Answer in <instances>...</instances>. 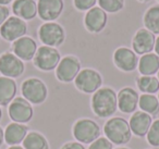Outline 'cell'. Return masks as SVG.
Listing matches in <instances>:
<instances>
[{
  "label": "cell",
  "instance_id": "obj_41",
  "mask_svg": "<svg viewBox=\"0 0 159 149\" xmlns=\"http://www.w3.org/2000/svg\"><path fill=\"white\" fill-rule=\"evenodd\" d=\"M158 100H159V94H158Z\"/></svg>",
  "mask_w": 159,
  "mask_h": 149
},
{
  "label": "cell",
  "instance_id": "obj_35",
  "mask_svg": "<svg viewBox=\"0 0 159 149\" xmlns=\"http://www.w3.org/2000/svg\"><path fill=\"white\" fill-rule=\"evenodd\" d=\"M13 0H0V6H6L9 5L10 2H12Z\"/></svg>",
  "mask_w": 159,
  "mask_h": 149
},
{
  "label": "cell",
  "instance_id": "obj_19",
  "mask_svg": "<svg viewBox=\"0 0 159 149\" xmlns=\"http://www.w3.org/2000/svg\"><path fill=\"white\" fill-rule=\"evenodd\" d=\"M12 12L22 20H33L37 16V3L35 0H14Z\"/></svg>",
  "mask_w": 159,
  "mask_h": 149
},
{
  "label": "cell",
  "instance_id": "obj_18",
  "mask_svg": "<svg viewBox=\"0 0 159 149\" xmlns=\"http://www.w3.org/2000/svg\"><path fill=\"white\" fill-rule=\"evenodd\" d=\"M152 116L144 111H137L130 119V129L134 135L139 137L147 135L149 127L152 125Z\"/></svg>",
  "mask_w": 159,
  "mask_h": 149
},
{
  "label": "cell",
  "instance_id": "obj_37",
  "mask_svg": "<svg viewBox=\"0 0 159 149\" xmlns=\"http://www.w3.org/2000/svg\"><path fill=\"white\" fill-rule=\"evenodd\" d=\"M139 2H148V1H150V0H139Z\"/></svg>",
  "mask_w": 159,
  "mask_h": 149
},
{
  "label": "cell",
  "instance_id": "obj_3",
  "mask_svg": "<svg viewBox=\"0 0 159 149\" xmlns=\"http://www.w3.org/2000/svg\"><path fill=\"white\" fill-rule=\"evenodd\" d=\"M21 92L22 95L30 103L34 105H40L47 98L48 90L47 86L42 79H36V77H31L23 82L21 86Z\"/></svg>",
  "mask_w": 159,
  "mask_h": 149
},
{
  "label": "cell",
  "instance_id": "obj_16",
  "mask_svg": "<svg viewBox=\"0 0 159 149\" xmlns=\"http://www.w3.org/2000/svg\"><path fill=\"white\" fill-rule=\"evenodd\" d=\"M37 49L36 42L30 36H23L13 42V45H12L13 53L22 61H30L34 59Z\"/></svg>",
  "mask_w": 159,
  "mask_h": 149
},
{
  "label": "cell",
  "instance_id": "obj_21",
  "mask_svg": "<svg viewBox=\"0 0 159 149\" xmlns=\"http://www.w3.org/2000/svg\"><path fill=\"white\" fill-rule=\"evenodd\" d=\"M16 83L13 79L0 76V106L10 105L16 97Z\"/></svg>",
  "mask_w": 159,
  "mask_h": 149
},
{
  "label": "cell",
  "instance_id": "obj_25",
  "mask_svg": "<svg viewBox=\"0 0 159 149\" xmlns=\"http://www.w3.org/2000/svg\"><path fill=\"white\" fill-rule=\"evenodd\" d=\"M139 106L142 111L149 115H156L159 112V100L152 94H143L139 99Z\"/></svg>",
  "mask_w": 159,
  "mask_h": 149
},
{
  "label": "cell",
  "instance_id": "obj_29",
  "mask_svg": "<svg viewBox=\"0 0 159 149\" xmlns=\"http://www.w3.org/2000/svg\"><path fill=\"white\" fill-rule=\"evenodd\" d=\"M97 0H73L74 7L79 11H89L95 7Z\"/></svg>",
  "mask_w": 159,
  "mask_h": 149
},
{
  "label": "cell",
  "instance_id": "obj_32",
  "mask_svg": "<svg viewBox=\"0 0 159 149\" xmlns=\"http://www.w3.org/2000/svg\"><path fill=\"white\" fill-rule=\"evenodd\" d=\"M61 149H85L81 142H66Z\"/></svg>",
  "mask_w": 159,
  "mask_h": 149
},
{
  "label": "cell",
  "instance_id": "obj_28",
  "mask_svg": "<svg viewBox=\"0 0 159 149\" xmlns=\"http://www.w3.org/2000/svg\"><path fill=\"white\" fill-rule=\"evenodd\" d=\"M146 136H147V142L152 146L159 147V120H156L152 123Z\"/></svg>",
  "mask_w": 159,
  "mask_h": 149
},
{
  "label": "cell",
  "instance_id": "obj_34",
  "mask_svg": "<svg viewBox=\"0 0 159 149\" xmlns=\"http://www.w3.org/2000/svg\"><path fill=\"white\" fill-rule=\"evenodd\" d=\"M3 140H5V132H3V129L0 126V146L3 142Z\"/></svg>",
  "mask_w": 159,
  "mask_h": 149
},
{
  "label": "cell",
  "instance_id": "obj_2",
  "mask_svg": "<svg viewBox=\"0 0 159 149\" xmlns=\"http://www.w3.org/2000/svg\"><path fill=\"white\" fill-rule=\"evenodd\" d=\"M104 132L106 138L115 145H124L130 142L132 132L128 121L119 116H116L107 121Z\"/></svg>",
  "mask_w": 159,
  "mask_h": 149
},
{
  "label": "cell",
  "instance_id": "obj_38",
  "mask_svg": "<svg viewBox=\"0 0 159 149\" xmlns=\"http://www.w3.org/2000/svg\"><path fill=\"white\" fill-rule=\"evenodd\" d=\"M1 116H2V111H1V108H0V120H1Z\"/></svg>",
  "mask_w": 159,
  "mask_h": 149
},
{
  "label": "cell",
  "instance_id": "obj_33",
  "mask_svg": "<svg viewBox=\"0 0 159 149\" xmlns=\"http://www.w3.org/2000/svg\"><path fill=\"white\" fill-rule=\"evenodd\" d=\"M155 52L157 56H159V36L156 38V43H155V48H154Z\"/></svg>",
  "mask_w": 159,
  "mask_h": 149
},
{
  "label": "cell",
  "instance_id": "obj_10",
  "mask_svg": "<svg viewBox=\"0 0 159 149\" xmlns=\"http://www.w3.org/2000/svg\"><path fill=\"white\" fill-rule=\"evenodd\" d=\"M24 63L12 52H5L0 56V73L6 77L16 79L24 73Z\"/></svg>",
  "mask_w": 159,
  "mask_h": 149
},
{
  "label": "cell",
  "instance_id": "obj_22",
  "mask_svg": "<svg viewBox=\"0 0 159 149\" xmlns=\"http://www.w3.org/2000/svg\"><path fill=\"white\" fill-rule=\"evenodd\" d=\"M139 71L142 75L152 76L159 71V56L156 53H146L139 60Z\"/></svg>",
  "mask_w": 159,
  "mask_h": 149
},
{
  "label": "cell",
  "instance_id": "obj_26",
  "mask_svg": "<svg viewBox=\"0 0 159 149\" xmlns=\"http://www.w3.org/2000/svg\"><path fill=\"white\" fill-rule=\"evenodd\" d=\"M136 85L139 89L144 94H155L159 90V81L155 76L142 75L136 79Z\"/></svg>",
  "mask_w": 159,
  "mask_h": 149
},
{
  "label": "cell",
  "instance_id": "obj_9",
  "mask_svg": "<svg viewBox=\"0 0 159 149\" xmlns=\"http://www.w3.org/2000/svg\"><path fill=\"white\" fill-rule=\"evenodd\" d=\"M27 33V24L24 20L18 16H9L7 21L0 26V35L7 42H16L25 36Z\"/></svg>",
  "mask_w": 159,
  "mask_h": 149
},
{
  "label": "cell",
  "instance_id": "obj_4",
  "mask_svg": "<svg viewBox=\"0 0 159 149\" xmlns=\"http://www.w3.org/2000/svg\"><path fill=\"white\" fill-rule=\"evenodd\" d=\"M73 136L80 142L92 144L100 136V129L96 122L89 119H81L73 126Z\"/></svg>",
  "mask_w": 159,
  "mask_h": 149
},
{
  "label": "cell",
  "instance_id": "obj_23",
  "mask_svg": "<svg viewBox=\"0 0 159 149\" xmlns=\"http://www.w3.org/2000/svg\"><path fill=\"white\" fill-rule=\"evenodd\" d=\"M143 22L146 29L152 34H159V5L152 6L146 10Z\"/></svg>",
  "mask_w": 159,
  "mask_h": 149
},
{
  "label": "cell",
  "instance_id": "obj_36",
  "mask_svg": "<svg viewBox=\"0 0 159 149\" xmlns=\"http://www.w3.org/2000/svg\"><path fill=\"white\" fill-rule=\"evenodd\" d=\"M9 149H24V148H23V147H21V146H18V145H16V146H11V147H10Z\"/></svg>",
  "mask_w": 159,
  "mask_h": 149
},
{
  "label": "cell",
  "instance_id": "obj_27",
  "mask_svg": "<svg viewBox=\"0 0 159 149\" xmlns=\"http://www.w3.org/2000/svg\"><path fill=\"white\" fill-rule=\"evenodd\" d=\"M97 1L99 8L109 13L121 11L124 7V0H97Z\"/></svg>",
  "mask_w": 159,
  "mask_h": 149
},
{
  "label": "cell",
  "instance_id": "obj_13",
  "mask_svg": "<svg viewBox=\"0 0 159 149\" xmlns=\"http://www.w3.org/2000/svg\"><path fill=\"white\" fill-rule=\"evenodd\" d=\"M156 36L146 29H139L132 40V48L136 55L150 53L155 48Z\"/></svg>",
  "mask_w": 159,
  "mask_h": 149
},
{
  "label": "cell",
  "instance_id": "obj_30",
  "mask_svg": "<svg viewBox=\"0 0 159 149\" xmlns=\"http://www.w3.org/2000/svg\"><path fill=\"white\" fill-rule=\"evenodd\" d=\"M89 149H112V142L106 137H99L92 142Z\"/></svg>",
  "mask_w": 159,
  "mask_h": 149
},
{
  "label": "cell",
  "instance_id": "obj_6",
  "mask_svg": "<svg viewBox=\"0 0 159 149\" xmlns=\"http://www.w3.org/2000/svg\"><path fill=\"white\" fill-rule=\"evenodd\" d=\"M34 65L42 71H52L61 60L60 52L53 47L40 46L34 57Z\"/></svg>",
  "mask_w": 159,
  "mask_h": 149
},
{
  "label": "cell",
  "instance_id": "obj_31",
  "mask_svg": "<svg viewBox=\"0 0 159 149\" xmlns=\"http://www.w3.org/2000/svg\"><path fill=\"white\" fill-rule=\"evenodd\" d=\"M10 10L6 6H0V26L9 19Z\"/></svg>",
  "mask_w": 159,
  "mask_h": 149
},
{
  "label": "cell",
  "instance_id": "obj_5",
  "mask_svg": "<svg viewBox=\"0 0 159 149\" xmlns=\"http://www.w3.org/2000/svg\"><path fill=\"white\" fill-rule=\"evenodd\" d=\"M38 37L45 46L56 48L63 44L66 39V33L60 24L55 22H47L40 25L38 29Z\"/></svg>",
  "mask_w": 159,
  "mask_h": 149
},
{
  "label": "cell",
  "instance_id": "obj_7",
  "mask_svg": "<svg viewBox=\"0 0 159 149\" xmlns=\"http://www.w3.org/2000/svg\"><path fill=\"white\" fill-rule=\"evenodd\" d=\"M75 86L79 90L85 94L97 92L102 84V75L93 69L81 70L74 79Z\"/></svg>",
  "mask_w": 159,
  "mask_h": 149
},
{
  "label": "cell",
  "instance_id": "obj_39",
  "mask_svg": "<svg viewBox=\"0 0 159 149\" xmlns=\"http://www.w3.org/2000/svg\"><path fill=\"white\" fill-rule=\"evenodd\" d=\"M116 149H128V148H116Z\"/></svg>",
  "mask_w": 159,
  "mask_h": 149
},
{
  "label": "cell",
  "instance_id": "obj_20",
  "mask_svg": "<svg viewBox=\"0 0 159 149\" xmlns=\"http://www.w3.org/2000/svg\"><path fill=\"white\" fill-rule=\"evenodd\" d=\"M27 135V126L21 123H11L5 131V142L10 146H16L23 142Z\"/></svg>",
  "mask_w": 159,
  "mask_h": 149
},
{
  "label": "cell",
  "instance_id": "obj_15",
  "mask_svg": "<svg viewBox=\"0 0 159 149\" xmlns=\"http://www.w3.org/2000/svg\"><path fill=\"white\" fill-rule=\"evenodd\" d=\"M108 16L102 8L94 7L86 12L84 18V24L87 31L91 33H99L106 27Z\"/></svg>",
  "mask_w": 159,
  "mask_h": 149
},
{
  "label": "cell",
  "instance_id": "obj_1",
  "mask_svg": "<svg viewBox=\"0 0 159 149\" xmlns=\"http://www.w3.org/2000/svg\"><path fill=\"white\" fill-rule=\"evenodd\" d=\"M92 109L99 118H108L118 109V97L110 87L99 88L92 97Z\"/></svg>",
  "mask_w": 159,
  "mask_h": 149
},
{
  "label": "cell",
  "instance_id": "obj_17",
  "mask_svg": "<svg viewBox=\"0 0 159 149\" xmlns=\"http://www.w3.org/2000/svg\"><path fill=\"white\" fill-rule=\"evenodd\" d=\"M118 109L123 113H132L136 110L139 96L136 90L131 87H124L120 89L117 95Z\"/></svg>",
  "mask_w": 159,
  "mask_h": 149
},
{
  "label": "cell",
  "instance_id": "obj_24",
  "mask_svg": "<svg viewBox=\"0 0 159 149\" xmlns=\"http://www.w3.org/2000/svg\"><path fill=\"white\" fill-rule=\"evenodd\" d=\"M24 149H49V145L46 137L38 132L27 133L26 137L23 140Z\"/></svg>",
  "mask_w": 159,
  "mask_h": 149
},
{
  "label": "cell",
  "instance_id": "obj_11",
  "mask_svg": "<svg viewBox=\"0 0 159 149\" xmlns=\"http://www.w3.org/2000/svg\"><path fill=\"white\" fill-rule=\"evenodd\" d=\"M8 112L16 123H27L33 118V108L31 103L22 97H16L11 101L8 108Z\"/></svg>",
  "mask_w": 159,
  "mask_h": 149
},
{
  "label": "cell",
  "instance_id": "obj_12",
  "mask_svg": "<svg viewBox=\"0 0 159 149\" xmlns=\"http://www.w3.org/2000/svg\"><path fill=\"white\" fill-rule=\"evenodd\" d=\"M63 8V0H38L37 16L46 22H53L62 13Z\"/></svg>",
  "mask_w": 159,
  "mask_h": 149
},
{
  "label": "cell",
  "instance_id": "obj_14",
  "mask_svg": "<svg viewBox=\"0 0 159 149\" xmlns=\"http://www.w3.org/2000/svg\"><path fill=\"white\" fill-rule=\"evenodd\" d=\"M113 62L123 72H132L139 65L137 56L132 49L119 47L113 53Z\"/></svg>",
  "mask_w": 159,
  "mask_h": 149
},
{
  "label": "cell",
  "instance_id": "obj_42",
  "mask_svg": "<svg viewBox=\"0 0 159 149\" xmlns=\"http://www.w3.org/2000/svg\"><path fill=\"white\" fill-rule=\"evenodd\" d=\"M157 1H159V0H157Z\"/></svg>",
  "mask_w": 159,
  "mask_h": 149
},
{
  "label": "cell",
  "instance_id": "obj_8",
  "mask_svg": "<svg viewBox=\"0 0 159 149\" xmlns=\"http://www.w3.org/2000/svg\"><path fill=\"white\" fill-rule=\"evenodd\" d=\"M81 71V62L74 56H66L60 60L56 68V76L60 82L70 83L74 81L75 77Z\"/></svg>",
  "mask_w": 159,
  "mask_h": 149
},
{
  "label": "cell",
  "instance_id": "obj_40",
  "mask_svg": "<svg viewBox=\"0 0 159 149\" xmlns=\"http://www.w3.org/2000/svg\"><path fill=\"white\" fill-rule=\"evenodd\" d=\"M157 79H158V81H159V71H158V77H157Z\"/></svg>",
  "mask_w": 159,
  "mask_h": 149
}]
</instances>
